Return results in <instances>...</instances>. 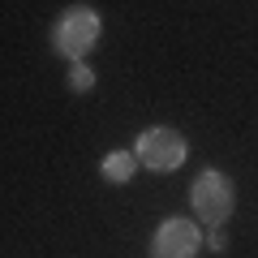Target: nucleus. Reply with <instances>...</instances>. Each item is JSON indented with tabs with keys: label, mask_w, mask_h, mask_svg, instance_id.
Here are the masks:
<instances>
[{
	"label": "nucleus",
	"mask_w": 258,
	"mask_h": 258,
	"mask_svg": "<svg viewBox=\"0 0 258 258\" xmlns=\"http://www.w3.org/2000/svg\"><path fill=\"white\" fill-rule=\"evenodd\" d=\"M203 245V232L194 220H164L151 237V258H194Z\"/></svg>",
	"instance_id": "obj_4"
},
{
	"label": "nucleus",
	"mask_w": 258,
	"mask_h": 258,
	"mask_svg": "<svg viewBox=\"0 0 258 258\" xmlns=\"http://www.w3.org/2000/svg\"><path fill=\"white\" fill-rule=\"evenodd\" d=\"M185 138H181V129H172V125H155V129H147L138 138V164L142 168H151V172H176V168L185 164Z\"/></svg>",
	"instance_id": "obj_3"
},
{
	"label": "nucleus",
	"mask_w": 258,
	"mask_h": 258,
	"mask_svg": "<svg viewBox=\"0 0 258 258\" xmlns=\"http://www.w3.org/2000/svg\"><path fill=\"white\" fill-rule=\"evenodd\" d=\"M189 203H194V211H198V220H203L207 228H220V224L237 211V189H232V181H228L224 172L207 168V172L194 176Z\"/></svg>",
	"instance_id": "obj_2"
},
{
	"label": "nucleus",
	"mask_w": 258,
	"mask_h": 258,
	"mask_svg": "<svg viewBox=\"0 0 258 258\" xmlns=\"http://www.w3.org/2000/svg\"><path fill=\"white\" fill-rule=\"evenodd\" d=\"M134 172H138V155H129V151H112V155H103V176H108L112 185H125Z\"/></svg>",
	"instance_id": "obj_5"
},
{
	"label": "nucleus",
	"mask_w": 258,
	"mask_h": 258,
	"mask_svg": "<svg viewBox=\"0 0 258 258\" xmlns=\"http://www.w3.org/2000/svg\"><path fill=\"white\" fill-rule=\"evenodd\" d=\"M99 30H103V22H99V13H95L91 5H69V9L56 18V26H52V47L74 64L99 43Z\"/></svg>",
	"instance_id": "obj_1"
},
{
	"label": "nucleus",
	"mask_w": 258,
	"mask_h": 258,
	"mask_svg": "<svg viewBox=\"0 0 258 258\" xmlns=\"http://www.w3.org/2000/svg\"><path fill=\"white\" fill-rule=\"evenodd\" d=\"M95 86V69H86V60L69 64V91H91Z\"/></svg>",
	"instance_id": "obj_6"
}]
</instances>
